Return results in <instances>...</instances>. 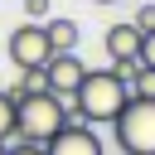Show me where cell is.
Returning <instances> with one entry per match:
<instances>
[{"label": "cell", "mask_w": 155, "mask_h": 155, "mask_svg": "<svg viewBox=\"0 0 155 155\" xmlns=\"http://www.w3.org/2000/svg\"><path fill=\"white\" fill-rule=\"evenodd\" d=\"M111 73L131 87V82H136V73H140V58H111Z\"/></svg>", "instance_id": "obj_11"}, {"label": "cell", "mask_w": 155, "mask_h": 155, "mask_svg": "<svg viewBox=\"0 0 155 155\" xmlns=\"http://www.w3.org/2000/svg\"><path fill=\"white\" fill-rule=\"evenodd\" d=\"M5 150H10V145H5V140H0V155H5Z\"/></svg>", "instance_id": "obj_17"}, {"label": "cell", "mask_w": 155, "mask_h": 155, "mask_svg": "<svg viewBox=\"0 0 155 155\" xmlns=\"http://www.w3.org/2000/svg\"><path fill=\"white\" fill-rule=\"evenodd\" d=\"M63 121H68V102L58 92H48V87H39V92H29V97L15 102V136L19 140H39L44 145Z\"/></svg>", "instance_id": "obj_2"}, {"label": "cell", "mask_w": 155, "mask_h": 155, "mask_svg": "<svg viewBox=\"0 0 155 155\" xmlns=\"http://www.w3.org/2000/svg\"><path fill=\"white\" fill-rule=\"evenodd\" d=\"M10 136H15V97L0 92V140H10Z\"/></svg>", "instance_id": "obj_9"}, {"label": "cell", "mask_w": 155, "mask_h": 155, "mask_svg": "<svg viewBox=\"0 0 155 155\" xmlns=\"http://www.w3.org/2000/svg\"><path fill=\"white\" fill-rule=\"evenodd\" d=\"M82 73H87V68H82V58H78V48H73V53H53V58L44 63V87H48V92H58V97L68 102V97L78 92V82H82Z\"/></svg>", "instance_id": "obj_6"}, {"label": "cell", "mask_w": 155, "mask_h": 155, "mask_svg": "<svg viewBox=\"0 0 155 155\" xmlns=\"http://www.w3.org/2000/svg\"><path fill=\"white\" fill-rule=\"evenodd\" d=\"M111 136H116L121 155H155V97H131L116 111Z\"/></svg>", "instance_id": "obj_3"}, {"label": "cell", "mask_w": 155, "mask_h": 155, "mask_svg": "<svg viewBox=\"0 0 155 155\" xmlns=\"http://www.w3.org/2000/svg\"><path fill=\"white\" fill-rule=\"evenodd\" d=\"M48 5H53V0H24V15H29V19H48Z\"/></svg>", "instance_id": "obj_15"}, {"label": "cell", "mask_w": 155, "mask_h": 155, "mask_svg": "<svg viewBox=\"0 0 155 155\" xmlns=\"http://www.w3.org/2000/svg\"><path fill=\"white\" fill-rule=\"evenodd\" d=\"M68 102H73V111H78L87 126H92V121H107V126H111V121H116V111L131 102V87H126L111 68H97V73L87 68V73H82V82H78V92H73Z\"/></svg>", "instance_id": "obj_1"}, {"label": "cell", "mask_w": 155, "mask_h": 155, "mask_svg": "<svg viewBox=\"0 0 155 155\" xmlns=\"http://www.w3.org/2000/svg\"><path fill=\"white\" fill-rule=\"evenodd\" d=\"M131 97H155V68L140 63V73H136V82H131Z\"/></svg>", "instance_id": "obj_10"}, {"label": "cell", "mask_w": 155, "mask_h": 155, "mask_svg": "<svg viewBox=\"0 0 155 155\" xmlns=\"http://www.w3.org/2000/svg\"><path fill=\"white\" fill-rule=\"evenodd\" d=\"M5 145H10L5 155H44V145H39V140H19V136H10Z\"/></svg>", "instance_id": "obj_12"}, {"label": "cell", "mask_w": 155, "mask_h": 155, "mask_svg": "<svg viewBox=\"0 0 155 155\" xmlns=\"http://www.w3.org/2000/svg\"><path fill=\"white\" fill-rule=\"evenodd\" d=\"M48 58H53V48H48L44 19H24V24L10 34V63L24 73V68H44Z\"/></svg>", "instance_id": "obj_5"}, {"label": "cell", "mask_w": 155, "mask_h": 155, "mask_svg": "<svg viewBox=\"0 0 155 155\" xmlns=\"http://www.w3.org/2000/svg\"><path fill=\"white\" fill-rule=\"evenodd\" d=\"M92 5H116V0H92Z\"/></svg>", "instance_id": "obj_16"}, {"label": "cell", "mask_w": 155, "mask_h": 155, "mask_svg": "<svg viewBox=\"0 0 155 155\" xmlns=\"http://www.w3.org/2000/svg\"><path fill=\"white\" fill-rule=\"evenodd\" d=\"M44 34H48V48H53V53H73L82 29H78V19H58V15H48V19H44Z\"/></svg>", "instance_id": "obj_8"}, {"label": "cell", "mask_w": 155, "mask_h": 155, "mask_svg": "<svg viewBox=\"0 0 155 155\" xmlns=\"http://www.w3.org/2000/svg\"><path fill=\"white\" fill-rule=\"evenodd\" d=\"M131 24H136V29H140V34H145V29H155V5H140V10H136V19H131Z\"/></svg>", "instance_id": "obj_14"}, {"label": "cell", "mask_w": 155, "mask_h": 155, "mask_svg": "<svg viewBox=\"0 0 155 155\" xmlns=\"http://www.w3.org/2000/svg\"><path fill=\"white\" fill-rule=\"evenodd\" d=\"M140 63H145V68H155V29H145V34H140Z\"/></svg>", "instance_id": "obj_13"}, {"label": "cell", "mask_w": 155, "mask_h": 155, "mask_svg": "<svg viewBox=\"0 0 155 155\" xmlns=\"http://www.w3.org/2000/svg\"><path fill=\"white\" fill-rule=\"evenodd\" d=\"M102 48H107V58H140V29L131 19L126 24H111L107 39H102Z\"/></svg>", "instance_id": "obj_7"}, {"label": "cell", "mask_w": 155, "mask_h": 155, "mask_svg": "<svg viewBox=\"0 0 155 155\" xmlns=\"http://www.w3.org/2000/svg\"><path fill=\"white\" fill-rule=\"evenodd\" d=\"M44 155H102V140H97V131L73 111V102H68V121L44 140Z\"/></svg>", "instance_id": "obj_4"}]
</instances>
